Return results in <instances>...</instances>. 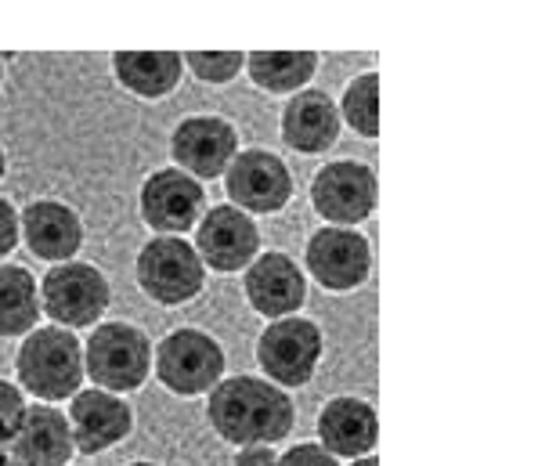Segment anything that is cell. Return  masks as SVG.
<instances>
[{"label": "cell", "mask_w": 556, "mask_h": 466, "mask_svg": "<svg viewBox=\"0 0 556 466\" xmlns=\"http://www.w3.org/2000/svg\"><path fill=\"white\" fill-rule=\"evenodd\" d=\"M340 113L326 91H300L282 109V141L293 152L321 155L337 146Z\"/></svg>", "instance_id": "obj_19"}, {"label": "cell", "mask_w": 556, "mask_h": 466, "mask_svg": "<svg viewBox=\"0 0 556 466\" xmlns=\"http://www.w3.org/2000/svg\"><path fill=\"white\" fill-rule=\"evenodd\" d=\"M4 171H8V155H4V149H0V177H4Z\"/></svg>", "instance_id": "obj_31"}, {"label": "cell", "mask_w": 556, "mask_h": 466, "mask_svg": "<svg viewBox=\"0 0 556 466\" xmlns=\"http://www.w3.org/2000/svg\"><path fill=\"white\" fill-rule=\"evenodd\" d=\"M311 206L332 228H354L376 210V174L358 160L326 163L311 181Z\"/></svg>", "instance_id": "obj_8"}, {"label": "cell", "mask_w": 556, "mask_h": 466, "mask_svg": "<svg viewBox=\"0 0 556 466\" xmlns=\"http://www.w3.org/2000/svg\"><path fill=\"white\" fill-rule=\"evenodd\" d=\"M40 322V282L22 264H0V340L26 337Z\"/></svg>", "instance_id": "obj_22"}, {"label": "cell", "mask_w": 556, "mask_h": 466, "mask_svg": "<svg viewBox=\"0 0 556 466\" xmlns=\"http://www.w3.org/2000/svg\"><path fill=\"white\" fill-rule=\"evenodd\" d=\"M225 192L242 214H278L293 199V174L275 152L247 149L225 171Z\"/></svg>", "instance_id": "obj_9"}, {"label": "cell", "mask_w": 556, "mask_h": 466, "mask_svg": "<svg viewBox=\"0 0 556 466\" xmlns=\"http://www.w3.org/2000/svg\"><path fill=\"white\" fill-rule=\"evenodd\" d=\"M155 376L166 391L195 398L225 380V348L203 329H174L152 351Z\"/></svg>", "instance_id": "obj_5"}, {"label": "cell", "mask_w": 556, "mask_h": 466, "mask_svg": "<svg viewBox=\"0 0 556 466\" xmlns=\"http://www.w3.org/2000/svg\"><path fill=\"white\" fill-rule=\"evenodd\" d=\"M18 236L33 257L65 264L84 247V221L70 203L59 199H33L18 214Z\"/></svg>", "instance_id": "obj_16"}, {"label": "cell", "mask_w": 556, "mask_h": 466, "mask_svg": "<svg viewBox=\"0 0 556 466\" xmlns=\"http://www.w3.org/2000/svg\"><path fill=\"white\" fill-rule=\"evenodd\" d=\"M242 290H247V301L257 315L271 322L293 318L307 301V275L293 257L271 250V253H261L247 268Z\"/></svg>", "instance_id": "obj_15"}, {"label": "cell", "mask_w": 556, "mask_h": 466, "mask_svg": "<svg viewBox=\"0 0 556 466\" xmlns=\"http://www.w3.org/2000/svg\"><path fill=\"white\" fill-rule=\"evenodd\" d=\"M130 466H160V463H130Z\"/></svg>", "instance_id": "obj_33"}, {"label": "cell", "mask_w": 556, "mask_h": 466, "mask_svg": "<svg viewBox=\"0 0 556 466\" xmlns=\"http://www.w3.org/2000/svg\"><path fill=\"white\" fill-rule=\"evenodd\" d=\"M70 430H73V445L84 456H102L105 449L119 445L130 430H135V408H130L119 394L98 391V387H87V391H76L70 398Z\"/></svg>", "instance_id": "obj_14"}, {"label": "cell", "mask_w": 556, "mask_h": 466, "mask_svg": "<svg viewBox=\"0 0 556 466\" xmlns=\"http://www.w3.org/2000/svg\"><path fill=\"white\" fill-rule=\"evenodd\" d=\"M236 466H278V452L271 445H242L236 452Z\"/></svg>", "instance_id": "obj_28"}, {"label": "cell", "mask_w": 556, "mask_h": 466, "mask_svg": "<svg viewBox=\"0 0 556 466\" xmlns=\"http://www.w3.org/2000/svg\"><path fill=\"white\" fill-rule=\"evenodd\" d=\"M372 268V250L365 236L354 228H318L307 239V275L321 290L332 293H351L369 279Z\"/></svg>", "instance_id": "obj_12"}, {"label": "cell", "mask_w": 556, "mask_h": 466, "mask_svg": "<svg viewBox=\"0 0 556 466\" xmlns=\"http://www.w3.org/2000/svg\"><path fill=\"white\" fill-rule=\"evenodd\" d=\"M135 279L149 301L163 307H181L203 293L206 268H203V261H199L192 242L160 236V239H149L138 250Z\"/></svg>", "instance_id": "obj_4"}, {"label": "cell", "mask_w": 556, "mask_h": 466, "mask_svg": "<svg viewBox=\"0 0 556 466\" xmlns=\"http://www.w3.org/2000/svg\"><path fill=\"white\" fill-rule=\"evenodd\" d=\"M250 80L268 95H300L307 91L311 76L318 73L315 51H253L247 54Z\"/></svg>", "instance_id": "obj_21"}, {"label": "cell", "mask_w": 556, "mask_h": 466, "mask_svg": "<svg viewBox=\"0 0 556 466\" xmlns=\"http://www.w3.org/2000/svg\"><path fill=\"white\" fill-rule=\"evenodd\" d=\"M210 427L231 445H275L289 438L296 424V408L282 387L261 376H228L210 391L206 402Z\"/></svg>", "instance_id": "obj_1"}, {"label": "cell", "mask_w": 556, "mask_h": 466, "mask_svg": "<svg viewBox=\"0 0 556 466\" xmlns=\"http://www.w3.org/2000/svg\"><path fill=\"white\" fill-rule=\"evenodd\" d=\"M340 124H348L358 138L380 135V76L362 73L348 84V91L340 98Z\"/></svg>", "instance_id": "obj_23"}, {"label": "cell", "mask_w": 556, "mask_h": 466, "mask_svg": "<svg viewBox=\"0 0 556 466\" xmlns=\"http://www.w3.org/2000/svg\"><path fill=\"white\" fill-rule=\"evenodd\" d=\"M181 59L203 84H231L242 73V65H247L242 51H192L181 54Z\"/></svg>", "instance_id": "obj_24"}, {"label": "cell", "mask_w": 556, "mask_h": 466, "mask_svg": "<svg viewBox=\"0 0 556 466\" xmlns=\"http://www.w3.org/2000/svg\"><path fill=\"white\" fill-rule=\"evenodd\" d=\"M152 343L130 322H105L84 343V376H91L98 391L127 394L149 380Z\"/></svg>", "instance_id": "obj_3"}, {"label": "cell", "mask_w": 556, "mask_h": 466, "mask_svg": "<svg viewBox=\"0 0 556 466\" xmlns=\"http://www.w3.org/2000/svg\"><path fill=\"white\" fill-rule=\"evenodd\" d=\"M26 416V398L15 383L0 380V452L11 449V441L18 434V424Z\"/></svg>", "instance_id": "obj_25"}, {"label": "cell", "mask_w": 556, "mask_h": 466, "mask_svg": "<svg viewBox=\"0 0 556 466\" xmlns=\"http://www.w3.org/2000/svg\"><path fill=\"white\" fill-rule=\"evenodd\" d=\"M141 221L160 236H181L199 225L206 214V192L195 177H188L177 166H163V171L149 174L141 185Z\"/></svg>", "instance_id": "obj_11"}, {"label": "cell", "mask_w": 556, "mask_h": 466, "mask_svg": "<svg viewBox=\"0 0 556 466\" xmlns=\"http://www.w3.org/2000/svg\"><path fill=\"white\" fill-rule=\"evenodd\" d=\"M380 438V419L365 398H332L318 413V441L332 459H362L372 456Z\"/></svg>", "instance_id": "obj_17"}, {"label": "cell", "mask_w": 556, "mask_h": 466, "mask_svg": "<svg viewBox=\"0 0 556 466\" xmlns=\"http://www.w3.org/2000/svg\"><path fill=\"white\" fill-rule=\"evenodd\" d=\"M18 247V210L0 199V261Z\"/></svg>", "instance_id": "obj_27"}, {"label": "cell", "mask_w": 556, "mask_h": 466, "mask_svg": "<svg viewBox=\"0 0 556 466\" xmlns=\"http://www.w3.org/2000/svg\"><path fill=\"white\" fill-rule=\"evenodd\" d=\"M326 340L311 318H278L257 340V362L275 387H304L315 376Z\"/></svg>", "instance_id": "obj_7"}, {"label": "cell", "mask_w": 556, "mask_h": 466, "mask_svg": "<svg viewBox=\"0 0 556 466\" xmlns=\"http://www.w3.org/2000/svg\"><path fill=\"white\" fill-rule=\"evenodd\" d=\"M170 155L188 177H220L239 155V130L225 116H188L174 127Z\"/></svg>", "instance_id": "obj_13"}, {"label": "cell", "mask_w": 556, "mask_h": 466, "mask_svg": "<svg viewBox=\"0 0 556 466\" xmlns=\"http://www.w3.org/2000/svg\"><path fill=\"white\" fill-rule=\"evenodd\" d=\"M0 466H18V459L11 452H0Z\"/></svg>", "instance_id": "obj_30"}, {"label": "cell", "mask_w": 556, "mask_h": 466, "mask_svg": "<svg viewBox=\"0 0 556 466\" xmlns=\"http://www.w3.org/2000/svg\"><path fill=\"white\" fill-rule=\"evenodd\" d=\"M0 84H4V54H0Z\"/></svg>", "instance_id": "obj_32"}, {"label": "cell", "mask_w": 556, "mask_h": 466, "mask_svg": "<svg viewBox=\"0 0 556 466\" xmlns=\"http://www.w3.org/2000/svg\"><path fill=\"white\" fill-rule=\"evenodd\" d=\"M109 301H113L109 279L87 261H65L43 275L40 282V311H48L54 326L70 332L98 326Z\"/></svg>", "instance_id": "obj_6"}, {"label": "cell", "mask_w": 556, "mask_h": 466, "mask_svg": "<svg viewBox=\"0 0 556 466\" xmlns=\"http://www.w3.org/2000/svg\"><path fill=\"white\" fill-rule=\"evenodd\" d=\"M278 466H340L337 459L329 456L321 445H293V449H286L282 456H278Z\"/></svg>", "instance_id": "obj_26"}, {"label": "cell", "mask_w": 556, "mask_h": 466, "mask_svg": "<svg viewBox=\"0 0 556 466\" xmlns=\"http://www.w3.org/2000/svg\"><path fill=\"white\" fill-rule=\"evenodd\" d=\"M8 452L18 459V466H70L76 452L70 419L54 405H26V416Z\"/></svg>", "instance_id": "obj_18"}, {"label": "cell", "mask_w": 556, "mask_h": 466, "mask_svg": "<svg viewBox=\"0 0 556 466\" xmlns=\"http://www.w3.org/2000/svg\"><path fill=\"white\" fill-rule=\"evenodd\" d=\"M15 373L18 391H29L37 402H70L76 391H84V343L62 326H37L22 340Z\"/></svg>", "instance_id": "obj_2"}, {"label": "cell", "mask_w": 556, "mask_h": 466, "mask_svg": "<svg viewBox=\"0 0 556 466\" xmlns=\"http://www.w3.org/2000/svg\"><path fill=\"white\" fill-rule=\"evenodd\" d=\"M113 73L130 95L166 98L177 84H181L185 59L177 51H116Z\"/></svg>", "instance_id": "obj_20"}, {"label": "cell", "mask_w": 556, "mask_h": 466, "mask_svg": "<svg viewBox=\"0 0 556 466\" xmlns=\"http://www.w3.org/2000/svg\"><path fill=\"white\" fill-rule=\"evenodd\" d=\"M195 253L203 268H214L220 275L247 272L261 257V228L231 203L214 206L195 225Z\"/></svg>", "instance_id": "obj_10"}, {"label": "cell", "mask_w": 556, "mask_h": 466, "mask_svg": "<svg viewBox=\"0 0 556 466\" xmlns=\"http://www.w3.org/2000/svg\"><path fill=\"white\" fill-rule=\"evenodd\" d=\"M351 466H380V459H376V456H362V459H354Z\"/></svg>", "instance_id": "obj_29"}]
</instances>
